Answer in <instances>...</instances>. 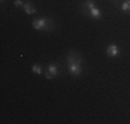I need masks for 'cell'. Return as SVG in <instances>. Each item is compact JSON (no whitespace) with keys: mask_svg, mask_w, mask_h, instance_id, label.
I'll return each mask as SVG.
<instances>
[{"mask_svg":"<svg viewBox=\"0 0 130 124\" xmlns=\"http://www.w3.org/2000/svg\"><path fill=\"white\" fill-rule=\"evenodd\" d=\"M68 68L72 76H79L82 73V58L79 54L71 52L68 55Z\"/></svg>","mask_w":130,"mask_h":124,"instance_id":"1","label":"cell"},{"mask_svg":"<svg viewBox=\"0 0 130 124\" xmlns=\"http://www.w3.org/2000/svg\"><path fill=\"white\" fill-rule=\"evenodd\" d=\"M33 28L38 30H53L54 29V24L48 18H38L32 22Z\"/></svg>","mask_w":130,"mask_h":124,"instance_id":"2","label":"cell"},{"mask_svg":"<svg viewBox=\"0 0 130 124\" xmlns=\"http://www.w3.org/2000/svg\"><path fill=\"white\" fill-rule=\"evenodd\" d=\"M57 74H58V66H57V65H55V64L48 65L47 72H46V79H54Z\"/></svg>","mask_w":130,"mask_h":124,"instance_id":"3","label":"cell"},{"mask_svg":"<svg viewBox=\"0 0 130 124\" xmlns=\"http://www.w3.org/2000/svg\"><path fill=\"white\" fill-rule=\"evenodd\" d=\"M119 52H120V50H119V47H118L116 44H111V46H108V47H107V55H108V57H111V58L119 55Z\"/></svg>","mask_w":130,"mask_h":124,"instance_id":"4","label":"cell"},{"mask_svg":"<svg viewBox=\"0 0 130 124\" xmlns=\"http://www.w3.org/2000/svg\"><path fill=\"white\" fill-rule=\"evenodd\" d=\"M89 14H90L93 18H95V19H100V18H101V11H100V8H98V7L90 8V10H89Z\"/></svg>","mask_w":130,"mask_h":124,"instance_id":"5","label":"cell"},{"mask_svg":"<svg viewBox=\"0 0 130 124\" xmlns=\"http://www.w3.org/2000/svg\"><path fill=\"white\" fill-rule=\"evenodd\" d=\"M24 10H25L26 14H35L36 12V8L33 7L30 3H25V4H24Z\"/></svg>","mask_w":130,"mask_h":124,"instance_id":"6","label":"cell"},{"mask_svg":"<svg viewBox=\"0 0 130 124\" xmlns=\"http://www.w3.org/2000/svg\"><path fill=\"white\" fill-rule=\"evenodd\" d=\"M42 66H40V65L39 64H35V65H33V66H32V72L33 73H36V74H42Z\"/></svg>","mask_w":130,"mask_h":124,"instance_id":"7","label":"cell"},{"mask_svg":"<svg viewBox=\"0 0 130 124\" xmlns=\"http://www.w3.org/2000/svg\"><path fill=\"white\" fill-rule=\"evenodd\" d=\"M122 11H130V0H126V2H123L122 4Z\"/></svg>","mask_w":130,"mask_h":124,"instance_id":"8","label":"cell"},{"mask_svg":"<svg viewBox=\"0 0 130 124\" xmlns=\"http://www.w3.org/2000/svg\"><path fill=\"white\" fill-rule=\"evenodd\" d=\"M93 7H95L94 2H93V0H87V3H86V8H87V10H90V8H93Z\"/></svg>","mask_w":130,"mask_h":124,"instance_id":"9","label":"cell"},{"mask_svg":"<svg viewBox=\"0 0 130 124\" xmlns=\"http://www.w3.org/2000/svg\"><path fill=\"white\" fill-rule=\"evenodd\" d=\"M14 4L17 6V7H20V6H22L24 3H22V0H15V2H14Z\"/></svg>","mask_w":130,"mask_h":124,"instance_id":"10","label":"cell"}]
</instances>
